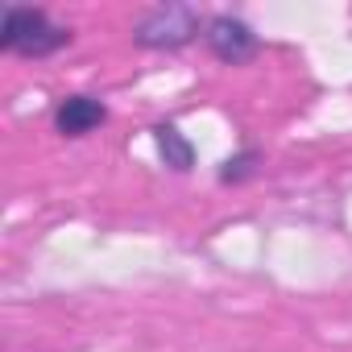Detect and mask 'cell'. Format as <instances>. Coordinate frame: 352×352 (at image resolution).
<instances>
[{"label": "cell", "instance_id": "cell-2", "mask_svg": "<svg viewBox=\"0 0 352 352\" xmlns=\"http://www.w3.org/2000/svg\"><path fill=\"white\" fill-rule=\"evenodd\" d=\"M204 25L208 21L191 5H157V9H149V13L137 17L133 42L141 50H183V46H191L199 38Z\"/></svg>", "mask_w": 352, "mask_h": 352}, {"label": "cell", "instance_id": "cell-1", "mask_svg": "<svg viewBox=\"0 0 352 352\" xmlns=\"http://www.w3.org/2000/svg\"><path fill=\"white\" fill-rule=\"evenodd\" d=\"M63 46H71V30L58 25L46 9L34 5H9L0 21V50L17 58H50Z\"/></svg>", "mask_w": 352, "mask_h": 352}, {"label": "cell", "instance_id": "cell-4", "mask_svg": "<svg viewBox=\"0 0 352 352\" xmlns=\"http://www.w3.org/2000/svg\"><path fill=\"white\" fill-rule=\"evenodd\" d=\"M104 120H108V108H104V100H96V96H67V100H58V108H54V129H58L63 137H87V133H96Z\"/></svg>", "mask_w": 352, "mask_h": 352}, {"label": "cell", "instance_id": "cell-5", "mask_svg": "<svg viewBox=\"0 0 352 352\" xmlns=\"http://www.w3.org/2000/svg\"><path fill=\"white\" fill-rule=\"evenodd\" d=\"M153 141H157L162 162H166L174 174H187V170L195 166V145H191V137L174 124V120H157V124H153Z\"/></svg>", "mask_w": 352, "mask_h": 352}, {"label": "cell", "instance_id": "cell-6", "mask_svg": "<svg viewBox=\"0 0 352 352\" xmlns=\"http://www.w3.org/2000/svg\"><path fill=\"white\" fill-rule=\"evenodd\" d=\"M261 162H265L261 149H257V145H245L241 153H232V157L220 162V183H232V187H236V183H249Z\"/></svg>", "mask_w": 352, "mask_h": 352}, {"label": "cell", "instance_id": "cell-3", "mask_svg": "<svg viewBox=\"0 0 352 352\" xmlns=\"http://www.w3.org/2000/svg\"><path fill=\"white\" fill-rule=\"evenodd\" d=\"M204 42H208V50H212L220 63H228V67H241V63L257 58V50H261V38L253 34V25L241 21V17H232V13L208 17Z\"/></svg>", "mask_w": 352, "mask_h": 352}]
</instances>
